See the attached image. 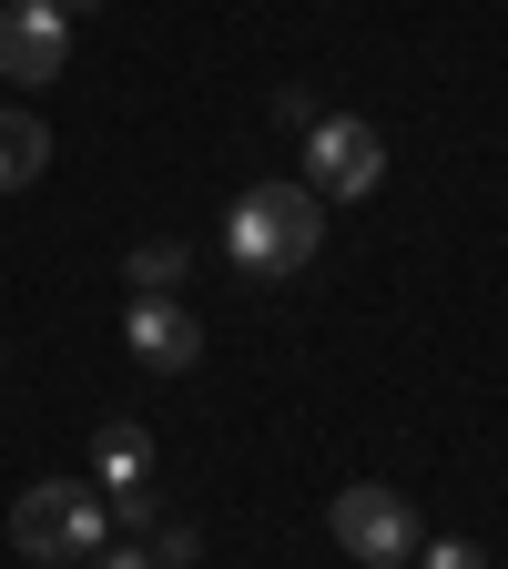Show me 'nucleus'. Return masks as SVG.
<instances>
[{
    "label": "nucleus",
    "instance_id": "423d86ee",
    "mask_svg": "<svg viewBox=\"0 0 508 569\" xmlns=\"http://www.w3.org/2000/svg\"><path fill=\"white\" fill-rule=\"evenodd\" d=\"M122 336H132V356H142V367H153V377H183L193 356H203V326H193V316H183L173 296H132Z\"/></svg>",
    "mask_w": 508,
    "mask_h": 569
},
{
    "label": "nucleus",
    "instance_id": "0eeeda50",
    "mask_svg": "<svg viewBox=\"0 0 508 569\" xmlns=\"http://www.w3.org/2000/svg\"><path fill=\"white\" fill-rule=\"evenodd\" d=\"M41 173H51V122L0 102V193H21V183H41Z\"/></svg>",
    "mask_w": 508,
    "mask_h": 569
},
{
    "label": "nucleus",
    "instance_id": "7ed1b4c3",
    "mask_svg": "<svg viewBox=\"0 0 508 569\" xmlns=\"http://www.w3.org/2000/svg\"><path fill=\"white\" fill-rule=\"evenodd\" d=\"M377 183H387V132L356 122V112H326L306 132V193L316 203H367Z\"/></svg>",
    "mask_w": 508,
    "mask_h": 569
},
{
    "label": "nucleus",
    "instance_id": "6e6552de",
    "mask_svg": "<svg viewBox=\"0 0 508 569\" xmlns=\"http://www.w3.org/2000/svg\"><path fill=\"white\" fill-rule=\"evenodd\" d=\"M142 478H153V438H142L132 417H112L102 438H92V488H112V498H122V488H142Z\"/></svg>",
    "mask_w": 508,
    "mask_h": 569
},
{
    "label": "nucleus",
    "instance_id": "20e7f679",
    "mask_svg": "<svg viewBox=\"0 0 508 569\" xmlns=\"http://www.w3.org/2000/svg\"><path fill=\"white\" fill-rule=\"evenodd\" d=\"M326 529H336V549H346V559H367V569H407V559H417V509H407L397 488H377V478L336 488Z\"/></svg>",
    "mask_w": 508,
    "mask_h": 569
},
{
    "label": "nucleus",
    "instance_id": "9d476101",
    "mask_svg": "<svg viewBox=\"0 0 508 569\" xmlns=\"http://www.w3.org/2000/svg\"><path fill=\"white\" fill-rule=\"evenodd\" d=\"M417 569H488V549H468V539H427Z\"/></svg>",
    "mask_w": 508,
    "mask_h": 569
},
{
    "label": "nucleus",
    "instance_id": "1a4fd4ad",
    "mask_svg": "<svg viewBox=\"0 0 508 569\" xmlns=\"http://www.w3.org/2000/svg\"><path fill=\"white\" fill-rule=\"evenodd\" d=\"M183 284V244L163 234V244H132V296H173Z\"/></svg>",
    "mask_w": 508,
    "mask_h": 569
},
{
    "label": "nucleus",
    "instance_id": "f03ea898",
    "mask_svg": "<svg viewBox=\"0 0 508 569\" xmlns=\"http://www.w3.org/2000/svg\"><path fill=\"white\" fill-rule=\"evenodd\" d=\"M11 549L41 569H92V549H112V509L82 478H31L11 498Z\"/></svg>",
    "mask_w": 508,
    "mask_h": 569
},
{
    "label": "nucleus",
    "instance_id": "f257e3e1",
    "mask_svg": "<svg viewBox=\"0 0 508 569\" xmlns=\"http://www.w3.org/2000/svg\"><path fill=\"white\" fill-rule=\"evenodd\" d=\"M326 244V203L306 183H245L235 213H225V254L235 274H306Z\"/></svg>",
    "mask_w": 508,
    "mask_h": 569
},
{
    "label": "nucleus",
    "instance_id": "9b49d317",
    "mask_svg": "<svg viewBox=\"0 0 508 569\" xmlns=\"http://www.w3.org/2000/svg\"><path fill=\"white\" fill-rule=\"evenodd\" d=\"M92 569H153L142 549H92Z\"/></svg>",
    "mask_w": 508,
    "mask_h": 569
},
{
    "label": "nucleus",
    "instance_id": "f8f14e48",
    "mask_svg": "<svg viewBox=\"0 0 508 569\" xmlns=\"http://www.w3.org/2000/svg\"><path fill=\"white\" fill-rule=\"evenodd\" d=\"M61 11H102V0H61Z\"/></svg>",
    "mask_w": 508,
    "mask_h": 569
},
{
    "label": "nucleus",
    "instance_id": "39448f33",
    "mask_svg": "<svg viewBox=\"0 0 508 569\" xmlns=\"http://www.w3.org/2000/svg\"><path fill=\"white\" fill-rule=\"evenodd\" d=\"M71 11L61 0H0V82H61Z\"/></svg>",
    "mask_w": 508,
    "mask_h": 569
}]
</instances>
